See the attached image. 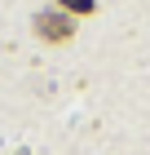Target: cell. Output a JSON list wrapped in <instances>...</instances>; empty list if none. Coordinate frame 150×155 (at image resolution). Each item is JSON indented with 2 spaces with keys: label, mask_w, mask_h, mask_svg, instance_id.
Masks as SVG:
<instances>
[{
  "label": "cell",
  "mask_w": 150,
  "mask_h": 155,
  "mask_svg": "<svg viewBox=\"0 0 150 155\" xmlns=\"http://www.w3.org/2000/svg\"><path fill=\"white\" fill-rule=\"evenodd\" d=\"M35 36L49 40V45H62V40L75 36V18L62 9H49V13H35Z\"/></svg>",
  "instance_id": "obj_1"
},
{
  "label": "cell",
  "mask_w": 150,
  "mask_h": 155,
  "mask_svg": "<svg viewBox=\"0 0 150 155\" xmlns=\"http://www.w3.org/2000/svg\"><path fill=\"white\" fill-rule=\"evenodd\" d=\"M58 9H62V13H80V18H84V13H93L97 5H93V0H58Z\"/></svg>",
  "instance_id": "obj_2"
}]
</instances>
